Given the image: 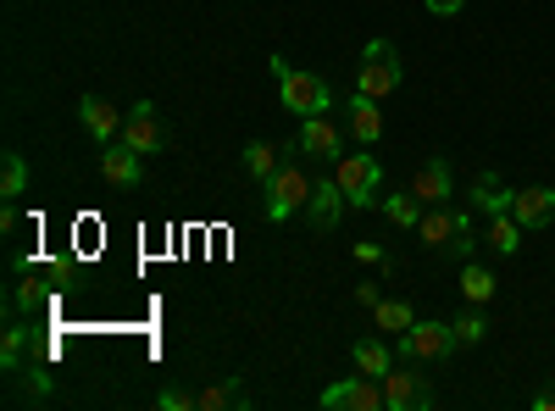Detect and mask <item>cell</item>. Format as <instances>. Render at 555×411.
Returning a JSON list of instances; mask_svg holds the SVG:
<instances>
[{
    "label": "cell",
    "instance_id": "cell-1",
    "mask_svg": "<svg viewBox=\"0 0 555 411\" xmlns=\"http://www.w3.org/2000/svg\"><path fill=\"white\" fill-rule=\"evenodd\" d=\"M416 240L428 251H450V256H473V211L455 206H428L423 222H416Z\"/></svg>",
    "mask_w": 555,
    "mask_h": 411
},
{
    "label": "cell",
    "instance_id": "cell-2",
    "mask_svg": "<svg viewBox=\"0 0 555 411\" xmlns=\"http://www.w3.org/2000/svg\"><path fill=\"white\" fill-rule=\"evenodd\" d=\"M272 73H278V89H284V106L295 112V117H322L334 106V89L322 84L317 73H295L284 56H272Z\"/></svg>",
    "mask_w": 555,
    "mask_h": 411
},
{
    "label": "cell",
    "instance_id": "cell-3",
    "mask_svg": "<svg viewBox=\"0 0 555 411\" xmlns=\"http://www.w3.org/2000/svg\"><path fill=\"white\" fill-rule=\"evenodd\" d=\"M356 89H361V95H373V101H389L395 89H400V56H395V44H389V39H373V44L361 51Z\"/></svg>",
    "mask_w": 555,
    "mask_h": 411
},
{
    "label": "cell",
    "instance_id": "cell-4",
    "mask_svg": "<svg viewBox=\"0 0 555 411\" xmlns=\"http://www.w3.org/2000/svg\"><path fill=\"white\" fill-rule=\"evenodd\" d=\"M311 190H317V178H306L295 162H284V167L272 172V184H267V217L272 222H289L295 211H306Z\"/></svg>",
    "mask_w": 555,
    "mask_h": 411
},
{
    "label": "cell",
    "instance_id": "cell-5",
    "mask_svg": "<svg viewBox=\"0 0 555 411\" xmlns=\"http://www.w3.org/2000/svg\"><path fill=\"white\" fill-rule=\"evenodd\" d=\"M334 178H339V190H345L350 206H373V201L384 195V167H378V156H366V151L339 156Z\"/></svg>",
    "mask_w": 555,
    "mask_h": 411
},
{
    "label": "cell",
    "instance_id": "cell-6",
    "mask_svg": "<svg viewBox=\"0 0 555 411\" xmlns=\"http://www.w3.org/2000/svg\"><path fill=\"white\" fill-rule=\"evenodd\" d=\"M122 140H128L139 156L167 151V123H162L156 101H133V106H128V117H122Z\"/></svg>",
    "mask_w": 555,
    "mask_h": 411
},
{
    "label": "cell",
    "instance_id": "cell-7",
    "mask_svg": "<svg viewBox=\"0 0 555 411\" xmlns=\"http://www.w3.org/2000/svg\"><path fill=\"white\" fill-rule=\"evenodd\" d=\"M450 350H455V329L450 323H423V317H416V323L400 334V356L405 361H439Z\"/></svg>",
    "mask_w": 555,
    "mask_h": 411
},
{
    "label": "cell",
    "instance_id": "cell-8",
    "mask_svg": "<svg viewBox=\"0 0 555 411\" xmlns=\"http://www.w3.org/2000/svg\"><path fill=\"white\" fill-rule=\"evenodd\" d=\"M322 406L328 411H384V378L356 373V378H345L334 389H322Z\"/></svg>",
    "mask_w": 555,
    "mask_h": 411
},
{
    "label": "cell",
    "instance_id": "cell-9",
    "mask_svg": "<svg viewBox=\"0 0 555 411\" xmlns=\"http://www.w3.org/2000/svg\"><path fill=\"white\" fill-rule=\"evenodd\" d=\"M295 151H306V156H317V162H339V156H345V133L328 123V112H322V117H300Z\"/></svg>",
    "mask_w": 555,
    "mask_h": 411
},
{
    "label": "cell",
    "instance_id": "cell-10",
    "mask_svg": "<svg viewBox=\"0 0 555 411\" xmlns=\"http://www.w3.org/2000/svg\"><path fill=\"white\" fill-rule=\"evenodd\" d=\"M384 406H389V411H428V406H434V389L423 384V373L389 368V373H384Z\"/></svg>",
    "mask_w": 555,
    "mask_h": 411
},
{
    "label": "cell",
    "instance_id": "cell-11",
    "mask_svg": "<svg viewBox=\"0 0 555 411\" xmlns=\"http://www.w3.org/2000/svg\"><path fill=\"white\" fill-rule=\"evenodd\" d=\"M345 128L356 133L361 145H378V140H384V112H378V101L356 89V95L345 101Z\"/></svg>",
    "mask_w": 555,
    "mask_h": 411
},
{
    "label": "cell",
    "instance_id": "cell-12",
    "mask_svg": "<svg viewBox=\"0 0 555 411\" xmlns=\"http://www.w3.org/2000/svg\"><path fill=\"white\" fill-rule=\"evenodd\" d=\"M78 117H83V128H89V140H95V145H112L117 133H122V112L112 101H101V95H83L78 101Z\"/></svg>",
    "mask_w": 555,
    "mask_h": 411
},
{
    "label": "cell",
    "instance_id": "cell-13",
    "mask_svg": "<svg viewBox=\"0 0 555 411\" xmlns=\"http://www.w3.org/2000/svg\"><path fill=\"white\" fill-rule=\"evenodd\" d=\"M512 217H517L522 228H550V222H555V190H550V184L517 190V201H512Z\"/></svg>",
    "mask_w": 555,
    "mask_h": 411
},
{
    "label": "cell",
    "instance_id": "cell-14",
    "mask_svg": "<svg viewBox=\"0 0 555 411\" xmlns=\"http://www.w3.org/2000/svg\"><path fill=\"white\" fill-rule=\"evenodd\" d=\"M411 195L423 206H450V162H423L411 172Z\"/></svg>",
    "mask_w": 555,
    "mask_h": 411
},
{
    "label": "cell",
    "instance_id": "cell-15",
    "mask_svg": "<svg viewBox=\"0 0 555 411\" xmlns=\"http://www.w3.org/2000/svg\"><path fill=\"white\" fill-rule=\"evenodd\" d=\"M345 206H350V201H345V190H339V178H317V190H311V201H306V217H311V228H334Z\"/></svg>",
    "mask_w": 555,
    "mask_h": 411
},
{
    "label": "cell",
    "instance_id": "cell-16",
    "mask_svg": "<svg viewBox=\"0 0 555 411\" xmlns=\"http://www.w3.org/2000/svg\"><path fill=\"white\" fill-rule=\"evenodd\" d=\"M139 162H145V156H139L128 140H122V145H117V140L101 145V172L112 178V184H139V178H145V167H139Z\"/></svg>",
    "mask_w": 555,
    "mask_h": 411
},
{
    "label": "cell",
    "instance_id": "cell-17",
    "mask_svg": "<svg viewBox=\"0 0 555 411\" xmlns=\"http://www.w3.org/2000/svg\"><path fill=\"white\" fill-rule=\"evenodd\" d=\"M350 356H356V373H366V378H384L389 368H395V356H389V339H356L350 345Z\"/></svg>",
    "mask_w": 555,
    "mask_h": 411
},
{
    "label": "cell",
    "instance_id": "cell-18",
    "mask_svg": "<svg viewBox=\"0 0 555 411\" xmlns=\"http://www.w3.org/2000/svg\"><path fill=\"white\" fill-rule=\"evenodd\" d=\"M512 201H517V190H505V184H500V172H478V184H473V206H478L483 217L512 211Z\"/></svg>",
    "mask_w": 555,
    "mask_h": 411
},
{
    "label": "cell",
    "instance_id": "cell-19",
    "mask_svg": "<svg viewBox=\"0 0 555 411\" xmlns=\"http://www.w3.org/2000/svg\"><path fill=\"white\" fill-rule=\"evenodd\" d=\"M284 151H289V145H267V140H250V145H245V172L256 178V184H272V172L284 167Z\"/></svg>",
    "mask_w": 555,
    "mask_h": 411
},
{
    "label": "cell",
    "instance_id": "cell-20",
    "mask_svg": "<svg viewBox=\"0 0 555 411\" xmlns=\"http://www.w3.org/2000/svg\"><path fill=\"white\" fill-rule=\"evenodd\" d=\"M245 406H250L245 378H222V384L201 389V411H245Z\"/></svg>",
    "mask_w": 555,
    "mask_h": 411
},
{
    "label": "cell",
    "instance_id": "cell-21",
    "mask_svg": "<svg viewBox=\"0 0 555 411\" xmlns=\"http://www.w3.org/2000/svg\"><path fill=\"white\" fill-rule=\"evenodd\" d=\"M483 240H489V245H494L500 256H512V251L522 245V222H517L512 211H494V217H489V234H483Z\"/></svg>",
    "mask_w": 555,
    "mask_h": 411
},
{
    "label": "cell",
    "instance_id": "cell-22",
    "mask_svg": "<svg viewBox=\"0 0 555 411\" xmlns=\"http://www.w3.org/2000/svg\"><path fill=\"white\" fill-rule=\"evenodd\" d=\"M494 290H500V279H494V272L489 267H467V272H461V295H467L473 306H483V300H494Z\"/></svg>",
    "mask_w": 555,
    "mask_h": 411
},
{
    "label": "cell",
    "instance_id": "cell-23",
    "mask_svg": "<svg viewBox=\"0 0 555 411\" xmlns=\"http://www.w3.org/2000/svg\"><path fill=\"white\" fill-rule=\"evenodd\" d=\"M373 311H378V329H384L389 339H400V334H405V329L416 323V311H411L405 300H378Z\"/></svg>",
    "mask_w": 555,
    "mask_h": 411
},
{
    "label": "cell",
    "instance_id": "cell-24",
    "mask_svg": "<svg viewBox=\"0 0 555 411\" xmlns=\"http://www.w3.org/2000/svg\"><path fill=\"white\" fill-rule=\"evenodd\" d=\"M23 361H28V329L12 323L7 339H0V368H7V373H23Z\"/></svg>",
    "mask_w": 555,
    "mask_h": 411
},
{
    "label": "cell",
    "instance_id": "cell-25",
    "mask_svg": "<svg viewBox=\"0 0 555 411\" xmlns=\"http://www.w3.org/2000/svg\"><path fill=\"white\" fill-rule=\"evenodd\" d=\"M384 211H389V222H395V228H416L428 206H423V201H416V195L405 190V195H389V201H384Z\"/></svg>",
    "mask_w": 555,
    "mask_h": 411
},
{
    "label": "cell",
    "instance_id": "cell-26",
    "mask_svg": "<svg viewBox=\"0 0 555 411\" xmlns=\"http://www.w3.org/2000/svg\"><path fill=\"white\" fill-rule=\"evenodd\" d=\"M0 195H7V201L28 195V167H23V156H17V151H12L7 162H0Z\"/></svg>",
    "mask_w": 555,
    "mask_h": 411
},
{
    "label": "cell",
    "instance_id": "cell-27",
    "mask_svg": "<svg viewBox=\"0 0 555 411\" xmlns=\"http://www.w3.org/2000/svg\"><path fill=\"white\" fill-rule=\"evenodd\" d=\"M455 345H483L489 339V317H483V306H473L467 317H455Z\"/></svg>",
    "mask_w": 555,
    "mask_h": 411
},
{
    "label": "cell",
    "instance_id": "cell-28",
    "mask_svg": "<svg viewBox=\"0 0 555 411\" xmlns=\"http://www.w3.org/2000/svg\"><path fill=\"white\" fill-rule=\"evenodd\" d=\"M156 406H162V411H190V406H201V395H190V389H162Z\"/></svg>",
    "mask_w": 555,
    "mask_h": 411
},
{
    "label": "cell",
    "instance_id": "cell-29",
    "mask_svg": "<svg viewBox=\"0 0 555 411\" xmlns=\"http://www.w3.org/2000/svg\"><path fill=\"white\" fill-rule=\"evenodd\" d=\"M12 300H17V311H34V306L44 300V290H39V279H23V284L12 290Z\"/></svg>",
    "mask_w": 555,
    "mask_h": 411
},
{
    "label": "cell",
    "instance_id": "cell-30",
    "mask_svg": "<svg viewBox=\"0 0 555 411\" xmlns=\"http://www.w3.org/2000/svg\"><path fill=\"white\" fill-rule=\"evenodd\" d=\"M423 7H428L434 17H455L461 7H467V0H423Z\"/></svg>",
    "mask_w": 555,
    "mask_h": 411
},
{
    "label": "cell",
    "instance_id": "cell-31",
    "mask_svg": "<svg viewBox=\"0 0 555 411\" xmlns=\"http://www.w3.org/2000/svg\"><path fill=\"white\" fill-rule=\"evenodd\" d=\"M356 261H389V256H384L373 240H361V245H356Z\"/></svg>",
    "mask_w": 555,
    "mask_h": 411
},
{
    "label": "cell",
    "instance_id": "cell-32",
    "mask_svg": "<svg viewBox=\"0 0 555 411\" xmlns=\"http://www.w3.org/2000/svg\"><path fill=\"white\" fill-rule=\"evenodd\" d=\"M356 300L361 306H378V284H356Z\"/></svg>",
    "mask_w": 555,
    "mask_h": 411
},
{
    "label": "cell",
    "instance_id": "cell-33",
    "mask_svg": "<svg viewBox=\"0 0 555 411\" xmlns=\"http://www.w3.org/2000/svg\"><path fill=\"white\" fill-rule=\"evenodd\" d=\"M533 411H555V389H539L533 395Z\"/></svg>",
    "mask_w": 555,
    "mask_h": 411
}]
</instances>
